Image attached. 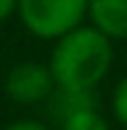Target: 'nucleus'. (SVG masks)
I'll return each instance as SVG.
<instances>
[{
    "mask_svg": "<svg viewBox=\"0 0 127 130\" xmlns=\"http://www.w3.org/2000/svg\"><path fill=\"white\" fill-rule=\"evenodd\" d=\"M122 130H127V127H122Z\"/></svg>",
    "mask_w": 127,
    "mask_h": 130,
    "instance_id": "9d476101",
    "label": "nucleus"
},
{
    "mask_svg": "<svg viewBox=\"0 0 127 130\" xmlns=\"http://www.w3.org/2000/svg\"><path fill=\"white\" fill-rule=\"evenodd\" d=\"M58 130H111V127L106 117L95 106H90V109H77L64 120H58Z\"/></svg>",
    "mask_w": 127,
    "mask_h": 130,
    "instance_id": "423d86ee",
    "label": "nucleus"
},
{
    "mask_svg": "<svg viewBox=\"0 0 127 130\" xmlns=\"http://www.w3.org/2000/svg\"><path fill=\"white\" fill-rule=\"evenodd\" d=\"M48 101H50V109H53V114L58 120H64L66 114H72L77 109H90V106L98 104L93 90H66V88H53Z\"/></svg>",
    "mask_w": 127,
    "mask_h": 130,
    "instance_id": "39448f33",
    "label": "nucleus"
},
{
    "mask_svg": "<svg viewBox=\"0 0 127 130\" xmlns=\"http://www.w3.org/2000/svg\"><path fill=\"white\" fill-rule=\"evenodd\" d=\"M53 77L50 69L40 61H21L5 74L3 90L5 96L19 106H34L48 101V96L53 93Z\"/></svg>",
    "mask_w": 127,
    "mask_h": 130,
    "instance_id": "7ed1b4c3",
    "label": "nucleus"
},
{
    "mask_svg": "<svg viewBox=\"0 0 127 130\" xmlns=\"http://www.w3.org/2000/svg\"><path fill=\"white\" fill-rule=\"evenodd\" d=\"M16 11V0H0V21H5Z\"/></svg>",
    "mask_w": 127,
    "mask_h": 130,
    "instance_id": "1a4fd4ad",
    "label": "nucleus"
},
{
    "mask_svg": "<svg viewBox=\"0 0 127 130\" xmlns=\"http://www.w3.org/2000/svg\"><path fill=\"white\" fill-rule=\"evenodd\" d=\"M114 64V43L95 32L90 24H79L56 40L50 53V77L56 88L95 90L106 80Z\"/></svg>",
    "mask_w": 127,
    "mask_h": 130,
    "instance_id": "f257e3e1",
    "label": "nucleus"
},
{
    "mask_svg": "<svg viewBox=\"0 0 127 130\" xmlns=\"http://www.w3.org/2000/svg\"><path fill=\"white\" fill-rule=\"evenodd\" d=\"M111 109H114V117L122 127H127V74L117 82L111 93Z\"/></svg>",
    "mask_w": 127,
    "mask_h": 130,
    "instance_id": "0eeeda50",
    "label": "nucleus"
},
{
    "mask_svg": "<svg viewBox=\"0 0 127 130\" xmlns=\"http://www.w3.org/2000/svg\"><path fill=\"white\" fill-rule=\"evenodd\" d=\"M29 35L58 40L74 27L85 24L88 0H16V11Z\"/></svg>",
    "mask_w": 127,
    "mask_h": 130,
    "instance_id": "f03ea898",
    "label": "nucleus"
},
{
    "mask_svg": "<svg viewBox=\"0 0 127 130\" xmlns=\"http://www.w3.org/2000/svg\"><path fill=\"white\" fill-rule=\"evenodd\" d=\"M3 130H50V127L45 125V122H40V120H13Z\"/></svg>",
    "mask_w": 127,
    "mask_h": 130,
    "instance_id": "6e6552de",
    "label": "nucleus"
},
{
    "mask_svg": "<svg viewBox=\"0 0 127 130\" xmlns=\"http://www.w3.org/2000/svg\"><path fill=\"white\" fill-rule=\"evenodd\" d=\"M85 21L106 40H127V0H88Z\"/></svg>",
    "mask_w": 127,
    "mask_h": 130,
    "instance_id": "20e7f679",
    "label": "nucleus"
}]
</instances>
